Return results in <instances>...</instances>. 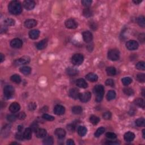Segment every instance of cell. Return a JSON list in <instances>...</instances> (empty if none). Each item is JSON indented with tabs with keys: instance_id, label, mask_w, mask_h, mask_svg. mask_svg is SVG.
<instances>
[{
	"instance_id": "48",
	"label": "cell",
	"mask_w": 145,
	"mask_h": 145,
	"mask_svg": "<svg viewBox=\"0 0 145 145\" xmlns=\"http://www.w3.org/2000/svg\"><path fill=\"white\" fill-rule=\"evenodd\" d=\"M81 2H82V5L84 6L88 7L91 5V4L92 3V1H90V0H83Z\"/></svg>"
},
{
	"instance_id": "31",
	"label": "cell",
	"mask_w": 145,
	"mask_h": 145,
	"mask_svg": "<svg viewBox=\"0 0 145 145\" xmlns=\"http://www.w3.org/2000/svg\"><path fill=\"white\" fill-rule=\"evenodd\" d=\"M10 79L12 82L17 83V84H18V83H20L21 82V77L18 74H14L12 75L10 78Z\"/></svg>"
},
{
	"instance_id": "23",
	"label": "cell",
	"mask_w": 145,
	"mask_h": 145,
	"mask_svg": "<svg viewBox=\"0 0 145 145\" xmlns=\"http://www.w3.org/2000/svg\"><path fill=\"white\" fill-rule=\"evenodd\" d=\"M36 133V136L37 138H41L45 137L47 135V130L44 129H38Z\"/></svg>"
},
{
	"instance_id": "18",
	"label": "cell",
	"mask_w": 145,
	"mask_h": 145,
	"mask_svg": "<svg viewBox=\"0 0 145 145\" xmlns=\"http://www.w3.org/2000/svg\"><path fill=\"white\" fill-rule=\"evenodd\" d=\"M76 85L78 87L82 88H86L88 87V84L86 82V81L82 78L78 79L76 81Z\"/></svg>"
},
{
	"instance_id": "50",
	"label": "cell",
	"mask_w": 145,
	"mask_h": 145,
	"mask_svg": "<svg viewBox=\"0 0 145 145\" xmlns=\"http://www.w3.org/2000/svg\"><path fill=\"white\" fill-rule=\"evenodd\" d=\"M31 129L32 130V132H36L37 131V130L39 129V125L37 123H33L31 125Z\"/></svg>"
},
{
	"instance_id": "7",
	"label": "cell",
	"mask_w": 145,
	"mask_h": 145,
	"mask_svg": "<svg viewBox=\"0 0 145 145\" xmlns=\"http://www.w3.org/2000/svg\"><path fill=\"white\" fill-rule=\"evenodd\" d=\"M138 43L136 40H129L127 41L126 43V48L129 51L136 50L138 48Z\"/></svg>"
},
{
	"instance_id": "44",
	"label": "cell",
	"mask_w": 145,
	"mask_h": 145,
	"mask_svg": "<svg viewBox=\"0 0 145 145\" xmlns=\"http://www.w3.org/2000/svg\"><path fill=\"white\" fill-rule=\"evenodd\" d=\"M43 118L47 121H53L55 120L54 117L52 116H51V115L46 114H43Z\"/></svg>"
},
{
	"instance_id": "61",
	"label": "cell",
	"mask_w": 145,
	"mask_h": 145,
	"mask_svg": "<svg viewBox=\"0 0 145 145\" xmlns=\"http://www.w3.org/2000/svg\"><path fill=\"white\" fill-rule=\"evenodd\" d=\"M145 130L144 129L142 130V133H143V137H144V138H145Z\"/></svg>"
},
{
	"instance_id": "46",
	"label": "cell",
	"mask_w": 145,
	"mask_h": 145,
	"mask_svg": "<svg viewBox=\"0 0 145 145\" xmlns=\"http://www.w3.org/2000/svg\"><path fill=\"white\" fill-rule=\"evenodd\" d=\"M103 117L105 120H110L112 117V114L110 112H106L103 114Z\"/></svg>"
},
{
	"instance_id": "39",
	"label": "cell",
	"mask_w": 145,
	"mask_h": 145,
	"mask_svg": "<svg viewBox=\"0 0 145 145\" xmlns=\"http://www.w3.org/2000/svg\"><path fill=\"white\" fill-rule=\"evenodd\" d=\"M105 132V128L103 127H101L97 129L96 132L95 133V137H99L101 135H102Z\"/></svg>"
},
{
	"instance_id": "10",
	"label": "cell",
	"mask_w": 145,
	"mask_h": 145,
	"mask_svg": "<svg viewBox=\"0 0 145 145\" xmlns=\"http://www.w3.org/2000/svg\"><path fill=\"white\" fill-rule=\"evenodd\" d=\"M10 45L13 48H20L22 47L23 42L21 39L16 38L12 40L10 42Z\"/></svg>"
},
{
	"instance_id": "56",
	"label": "cell",
	"mask_w": 145,
	"mask_h": 145,
	"mask_svg": "<svg viewBox=\"0 0 145 145\" xmlns=\"http://www.w3.org/2000/svg\"><path fill=\"white\" fill-rule=\"evenodd\" d=\"M66 144L68 145H74L75 143L73 141V140H71V139H69V140H67V142H66Z\"/></svg>"
},
{
	"instance_id": "3",
	"label": "cell",
	"mask_w": 145,
	"mask_h": 145,
	"mask_svg": "<svg viewBox=\"0 0 145 145\" xmlns=\"http://www.w3.org/2000/svg\"><path fill=\"white\" fill-rule=\"evenodd\" d=\"M108 58L111 61H117L120 58V52L118 49H113L108 52Z\"/></svg>"
},
{
	"instance_id": "19",
	"label": "cell",
	"mask_w": 145,
	"mask_h": 145,
	"mask_svg": "<svg viewBox=\"0 0 145 145\" xmlns=\"http://www.w3.org/2000/svg\"><path fill=\"white\" fill-rule=\"evenodd\" d=\"M40 31L37 29H32L29 32V38L33 40L37 39L39 37Z\"/></svg>"
},
{
	"instance_id": "26",
	"label": "cell",
	"mask_w": 145,
	"mask_h": 145,
	"mask_svg": "<svg viewBox=\"0 0 145 145\" xmlns=\"http://www.w3.org/2000/svg\"><path fill=\"white\" fill-rule=\"evenodd\" d=\"M87 132V128L85 126H81L78 128V133L81 137H83L86 134Z\"/></svg>"
},
{
	"instance_id": "40",
	"label": "cell",
	"mask_w": 145,
	"mask_h": 145,
	"mask_svg": "<svg viewBox=\"0 0 145 145\" xmlns=\"http://www.w3.org/2000/svg\"><path fill=\"white\" fill-rule=\"evenodd\" d=\"M145 120L144 117L138 118L136 121V125L139 127L144 126L145 125Z\"/></svg>"
},
{
	"instance_id": "28",
	"label": "cell",
	"mask_w": 145,
	"mask_h": 145,
	"mask_svg": "<svg viewBox=\"0 0 145 145\" xmlns=\"http://www.w3.org/2000/svg\"><path fill=\"white\" fill-rule=\"evenodd\" d=\"M134 103L136 106H138L139 107H141V108H145V102L143 99L137 98V99H135Z\"/></svg>"
},
{
	"instance_id": "35",
	"label": "cell",
	"mask_w": 145,
	"mask_h": 145,
	"mask_svg": "<svg viewBox=\"0 0 145 145\" xmlns=\"http://www.w3.org/2000/svg\"><path fill=\"white\" fill-rule=\"evenodd\" d=\"M83 14L85 17L88 18L90 17L92 15V11L90 8L87 7L86 9H85L83 11Z\"/></svg>"
},
{
	"instance_id": "9",
	"label": "cell",
	"mask_w": 145,
	"mask_h": 145,
	"mask_svg": "<svg viewBox=\"0 0 145 145\" xmlns=\"http://www.w3.org/2000/svg\"><path fill=\"white\" fill-rule=\"evenodd\" d=\"M65 26L67 29H75L78 27V24L75 22L74 19H69L65 21Z\"/></svg>"
},
{
	"instance_id": "54",
	"label": "cell",
	"mask_w": 145,
	"mask_h": 145,
	"mask_svg": "<svg viewBox=\"0 0 145 145\" xmlns=\"http://www.w3.org/2000/svg\"><path fill=\"white\" fill-rule=\"evenodd\" d=\"M67 129H68L69 131H70V132H73V131H74V130H75V126L74 124H71L68 125H67Z\"/></svg>"
},
{
	"instance_id": "24",
	"label": "cell",
	"mask_w": 145,
	"mask_h": 145,
	"mask_svg": "<svg viewBox=\"0 0 145 145\" xmlns=\"http://www.w3.org/2000/svg\"><path fill=\"white\" fill-rule=\"evenodd\" d=\"M86 78L87 80L90 81V82H96V81H98V77L96 74H94V73H88V74L86 75Z\"/></svg>"
},
{
	"instance_id": "1",
	"label": "cell",
	"mask_w": 145,
	"mask_h": 145,
	"mask_svg": "<svg viewBox=\"0 0 145 145\" xmlns=\"http://www.w3.org/2000/svg\"><path fill=\"white\" fill-rule=\"evenodd\" d=\"M9 13L13 15H19L22 13V5L18 1H12L8 6Z\"/></svg>"
},
{
	"instance_id": "27",
	"label": "cell",
	"mask_w": 145,
	"mask_h": 145,
	"mask_svg": "<svg viewBox=\"0 0 145 145\" xmlns=\"http://www.w3.org/2000/svg\"><path fill=\"white\" fill-rule=\"evenodd\" d=\"M24 138L26 140H30L32 137V130L31 128L26 129L25 132H24Z\"/></svg>"
},
{
	"instance_id": "6",
	"label": "cell",
	"mask_w": 145,
	"mask_h": 145,
	"mask_svg": "<svg viewBox=\"0 0 145 145\" xmlns=\"http://www.w3.org/2000/svg\"><path fill=\"white\" fill-rule=\"evenodd\" d=\"M29 62H30V58L29 56H23L15 59L13 63L15 66H20V65L27 64Z\"/></svg>"
},
{
	"instance_id": "12",
	"label": "cell",
	"mask_w": 145,
	"mask_h": 145,
	"mask_svg": "<svg viewBox=\"0 0 145 145\" xmlns=\"http://www.w3.org/2000/svg\"><path fill=\"white\" fill-rule=\"evenodd\" d=\"M82 36H83V40H84V41H85V42L90 43L92 40L93 36H92V33L90 31H87L83 32L82 33Z\"/></svg>"
},
{
	"instance_id": "5",
	"label": "cell",
	"mask_w": 145,
	"mask_h": 145,
	"mask_svg": "<svg viewBox=\"0 0 145 145\" xmlns=\"http://www.w3.org/2000/svg\"><path fill=\"white\" fill-rule=\"evenodd\" d=\"M84 60V57L81 53L75 54L71 58V62L74 65H80L82 64Z\"/></svg>"
},
{
	"instance_id": "21",
	"label": "cell",
	"mask_w": 145,
	"mask_h": 145,
	"mask_svg": "<svg viewBox=\"0 0 145 145\" xmlns=\"http://www.w3.org/2000/svg\"><path fill=\"white\" fill-rule=\"evenodd\" d=\"M66 73L67 75L70 76H75L77 74H78V70L76 68L73 67H69L66 69Z\"/></svg>"
},
{
	"instance_id": "42",
	"label": "cell",
	"mask_w": 145,
	"mask_h": 145,
	"mask_svg": "<svg viewBox=\"0 0 145 145\" xmlns=\"http://www.w3.org/2000/svg\"><path fill=\"white\" fill-rule=\"evenodd\" d=\"M132 82V79L130 77H125L122 79V83L125 86H128Z\"/></svg>"
},
{
	"instance_id": "32",
	"label": "cell",
	"mask_w": 145,
	"mask_h": 145,
	"mask_svg": "<svg viewBox=\"0 0 145 145\" xmlns=\"http://www.w3.org/2000/svg\"><path fill=\"white\" fill-rule=\"evenodd\" d=\"M43 144L44 145H51L53 144V138L52 136H47L43 140Z\"/></svg>"
},
{
	"instance_id": "17",
	"label": "cell",
	"mask_w": 145,
	"mask_h": 145,
	"mask_svg": "<svg viewBox=\"0 0 145 145\" xmlns=\"http://www.w3.org/2000/svg\"><path fill=\"white\" fill-rule=\"evenodd\" d=\"M48 44V40L47 39H43L42 40L37 43L36 44V48L39 50H43L47 47Z\"/></svg>"
},
{
	"instance_id": "49",
	"label": "cell",
	"mask_w": 145,
	"mask_h": 145,
	"mask_svg": "<svg viewBox=\"0 0 145 145\" xmlns=\"http://www.w3.org/2000/svg\"><path fill=\"white\" fill-rule=\"evenodd\" d=\"M106 85L107 86H111V87H114L115 86V82L112 79H108L106 81Z\"/></svg>"
},
{
	"instance_id": "8",
	"label": "cell",
	"mask_w": 145,
	"mask_h": 145,
	"mask_svg": "<svg viewBox=\"0 0 145 145\" xmlns=\"http://www.w3.org/2000/svg\"><path fill=\"white\" fill-rule=\"evenodd\" d=\"M91 98V94L90 92H85L79 94V99L83 103H86L90 100Z\"/></svg>"
},
{
	"instance_id": "20",
	"label": "cell",
	"mask_w": 145,
	"mask_h": 145,
	"mask_svg": "<svg viewBox=\"0 0 145 145\" xmlns=\"http://www.w3.org/2000/svg\"><path fill=\"white\" fill-rule=\"evenodd\" d=\"M135 134L133 133L128 132L124 134V140L127 142H132L134 140Z\"/></svg>"
},
{
	"instance_id": "29",
	"label": "cell",
	"mask_w": 145,
	"mask_h": 145,
	"mask_svg": "<svg viewBox=\"0 0 145 145\" xmlns=\"http://www.w3.org/2000/svg\"><path fill=\"white\" fill-rule=\"evenodd\" d=\"M106 72L107 74L110 75V76H114L116 74V70L114 67L110 66L107 67L106 69Z\"/></svg>"
},
{
	"instance_id": "38",
	"label": "cell",
	"mask_w": 145,
	"mask_h": 145,
	"mask_svg": "<svg viewBox=\"0 0 145 145\" xmlns=\"http://www.w3.org/2000/svg\"><path fill=\"white\" fill-rule=\"evenodd\" d=\"M123 91H124V94L128 95V96H132V95L134 94L133 90L130 88H129V87H126V88H124Z\"/></svg>"
},
{
	"instance_id": "4",
	"label": "cell",
	"mask_w": 145,
	"mask_h": 145,
	"mask_svg": "<svg viewBox=\"0 0 145 145\" xmlns=\"http://www.w3.org/2000/svg\"><path fill=\"white\" fill-rule=\"evenodd\" d=\"M3 94L5 99H10L14 94V88L13 86H10V85L6 86L4 88Z\"/></svg>"
},
{
	"instance_id": "53",
	"label": "cell",
	"mask_w": 145,
	"mask_h": 145,
	"mask_svg": "<svg viewBox=\"0 0 145 145\" xmlns=\"http://www.w3.org/2000/svg\"><path fill=\"white\" fill-rule=\"evenodd\" d=\"M29 108L30 111H33L36 108V104L35 103H31L29 105Z\"/></svg>"
},
{
	"instance_id": "60",
	"label": "cell",
	"mask_w": 145,
	"mask_h": 145,
	"mask_svg": "<svg viewBox=\"0 0 145 145\" xmlns=\"http://www.w3.org/2000/svg\"><path fill=\"white\" fill-rule=\"evenodd\" d=\"M142 1H133V2L136 4H139Z\"/></svg>"
},
{
	"instance_id": "51",
	"label": "cell",
	"mask_w": 145,
	"mask_h": 145,
	"mask_svg": "<svg viewBox=\"0 0 145 145\" xmlns=\"http://www.w3.org/2000/svg\"><path fill=\"white\" fill-rule=\"evenodd\" d=\"M15 138L17 140H19V141H23L24 138V136L22 134V132H18V133H17V134L15 135Z\"/></svg>"
},
{
	"instance_id": "41",
	"label": "cell",
	"mask_w": 145,
	"mask_h": 145,
	"mask_svg": "<svg viewBox=\"0 0 145 145\" xmlns=\"http://www.w3.org/2000/svg\"><path fill=\"white\" fill-rule=\"evenodd\" d=\"M136 67L138 69V70H145V62H144V61H140V62H138L136 64Z\"/></svg>"
},
{
	"instance_id": "58",
	"label": "cell",
	"mask_w": 145,
	"mask_h": 145,
	"mask_svg": "<svg viewBox=\"0 0 145 145\" xmlns=\"http://www.w3.org/2000/svg\"><path fill=\"white\" fill-rule=\"evenodd\" d=\"M23 129V126H21V125H19V126H18V132H22Z\"/></svg>"
},
{
	"instance_id": "59",
	"label": "cell",
	"mask_w": 145,
	"mask_h": 145,
	"mask_svg": "<svg viewBox=\"0 0 145 145\" xmlns=\"http://www.w3.org/2000/svg\"><path fill=\"white\" fill-rule=\"evenodd\" d=\"M4 59H5V56H4L2 54V53H1V62H2L3 61H4Z\"/></svg>"
},
{
	"instance_id": "34",
	"label": "cell",
	"mask_w": 145,
	"mask_h": 145,
	"mask_svg": "<svg viewBox=\"0 0 145 145\" xmlns=\"http://www.w3.org/2000/svg\"><path fill=\"white\" fill-rule=\"evenodd\" d=\"M82 111V108L80 106H74L72 108V112L75 115L81 114Z\"/></svg>"
},
{
	"instance_id": "15",
	"label": "cell",
	"mask_w": 145,
	"mask_h": 145,
	"mask_svg": "<svg viewBox=\"0 0 145 145\" xmlns=\"http://www.w3.org/2000/svg\"><path fill=\"white\" fill-rule=\"evenodd\" d=\"M65 112V107L61 105H57L54 108V112L57 115H62L64 114Z\"/></svg>"
},
{
	"instance_id": "25",
	"label": "cell",
	"mask_w": 145,
	"mask_h": 145,
	"mask_svg": "<svg viewBox=\"0 0 145 145\" xmlns=\"http://www.w3.org/2000/svg\"><path fill=\"white\" fill-rule=\"evenodd\" d=\"M20 71L24 75H29L31 72V68L29 66H23L20 68Z\"/></svg>"
},
{
	"instance_id": "55",
	"label": "cell",
	"mask_w": 145,
	"mask_h": 145,
	"mask_svg": "<svg viewBox=\"0 0 145 145\" xmlns=\"http://www.w3.org/2000/svg\"><path fill=\"white\" fill-rule=\"evenodd\" d=\"M139 40H140V42L144 43L145 41V34L144 33H141L139 36Z\"/></svg>"
},
{
	"instance_id": "33",
	"label": "cell",
	"mask_w": 145,
	"mask_h": 145,
	"mask_svg": "<svg viewBox=\"0 0 145 145\" xmlns=\"http://www.w3.org/2000/svg\"><path fill=\"white\" fill-rule=\"evenodd\" d=\"M90 121L91 124L95 125L98 124L100 121V118L95 115H92L90 117Z\"/></svg>"
},
{
	"instance_id": "52",
	"label": "cell",
	"mask_w": 145,
	"mask_h": 145,
	"mask_svg": "<svg viewBox=\"0 0 145 145\" xmlns=\"http://www.w3.org/2000/svg\"><path fill=\"white\" fill-rule=\"evenodd\" d=\"M18 118H19V120H25V118L26 117V115L25 112H20L18 115H17Z\"/></svg>"
},
{
	"instance_id": "43",
	"label": "cell",
	"mask_w": 145,
	"mask_h": 145,
	"mask_svg": "<svg viewBox=\"0 0 145 145\" xmlns=\"http://www.w3.org/2000/svg\"><path fill=\"white\" fill-rule=\"evenodd\" d=\"M137 79L140 82L144 83L145 82V75L144 73H140L137 75Z\"/></svg>"
},
{
	"instance_id": "45",
	"label": "cell",
	"mask_w": 145,
	"mask_h": 145,
	"mask_svg": "<svg viewBox=\"0 0 145 145\" xmlns=\"http://www.w3.org/2000/svg\"><path fill=\"white\" fill-rule=\"evenodd\" d=\"M17 118H18L17 116H16L15 115H8L7 117V120L10 122L15 121L17 120Z\"/></svg>"
},
{
	"instance_id": "37",
	"label": "cell",
	"mask_w": 145,
	"mask_h": 145,
	"mask_svg": "<svg viewBox=\"0 0 145 145\" xmlns=\"http://www.w3.org/2000/svg\"><path fill=\"white\" fill-rule=\"evenodd\" d=\"M15 21L11 18H7L4 21V25L7 26H12L15 25Z\"/></svg>"
},
{
	"instance_id": "22",
	"label": "cell",
	"mask_w": 145,
	"mask_h": 145,
	"mask_svg": "<svg viewBox=\"0 0 145 145\" xmlns=\"http://www.w3.org/2000/svg\"><path fill=\"white\" fill-rule=\"evenodd\" d=\"M79 94H79V91L77 88H71L69 91V95H70V96L71 98L74 99H77L79 98Z\"/></svg>"
},
{
	"instance_id": "11",
	"label": "cell",
	"mask_w": 145,
	"mask_h": 145,
	"mask_svg": "<svg viewBox=\"0 0 145 145\" xmlns=\"http://www.w3.org/2000/svg\"><path fill=\"white\" fill-rule=\"evenodd\" d=\"M23 5L24 7L27 10H32L35 6V2L31 0H26L23 3Z\"/></svg>"
},
{
	"instance_id": "13",
	"label": "cell",
	"mask_w": 145,
	"mask_h": 145,
	"mask_svg": "<svg viewBox=\"0 0 145 145\" xmlns=\"http://www.w3.org/2000/svg\"><path fill=\"white\" fill-rule=\"evenodd\" d=\"M37 22L35 19H27L25 22L24 25L28 29H31L37 25Z\"/></svg>"
},
{
	"instance_id": "57",
	"label": "cell",
	"mask_w": 145,
	"mask_h": 145,
	"mask_svg": "<svg viewBox=\"0 0 145 145\" xmlns=\"http://www.w3.org/2000/svg\"><path fill=\"white\" fill-rule=\"evenodd\" d=\"M107 144H109V145H118L120 144V143L118 142H108L107 143Z\"/></svg>"
},
{
	"instance_id": "14",
	"label": "cell",
	"mask_w": 145,
	"mask_h": 145,
	"mask_svg": "<svg viewBox=\"0 0 145 145\" xmlns=\"http://www.w3.org/2000/svg\"><path fill=\"white\" fill-rule=\"evenodd\" d=\"M55 135L59 139H62L66 136V132L62 128H57L55 132Z\"/></svg>"
},
{
	"instance_id": "36",
	"label": "cell",
	"mask_w": 145,
	"mask_h": 145,
	"mask_svg": "<svg viewBox=\"0 0 145 145\" xmlns=\"http://www.w3.org/2000/svg\"><path fill=\"white\" fill-rule=\"evenodd\" d=\"M137 23L140 26L144 28L145 26V21L144 16H140L137 19Z\"/></svg>"
},
{
	"instance_id": "47",
	"label": "cell",
	"mask_w": 145,
	"mask_h": 145,
	"mask_svg": "<svg viewBox=\"0 0 145 145\" xmlns=\"http://www.w3.org/2000/svg\"><path fill=\"white\" fill-rule=\"evenodd\" d=\"M106 136L109 139H111V140H114V139L116 138L117 136L116 134L112 132H108L106 134Z\"/></svg>"
},
{
	"instance_id": "2",
	"label": "cell",
	"mask_w": 145,
	"mask_h": 145,
	"mask_svg": "<svg viewBox=\"0 0 145 145\" xmlns=\"http://www.w3.org/2000/svg\"><path fill=\"white\" fill-rule=\"evenodd\" d=\"M94 92L96 95V101L97 102H100L103 100L104 94V88L102 85H96L94 88Z\"/></svg>"
},
{
	"instance_id": "30",
	"label": "cell",
	"mask_w": 145,
	"mask_h": 145,
	"mask_svg": "<svg viewBox=\"0 0 145 145\" xmlns=\"http://www.w3.org/2000/svg\"><path fill=\"white\" fill-rule=\"evenodd\" d=\"M116 96V94L114 90L109 91L107 95V99L108 100H112L115 98Z\"/></svg>"
},
{
	"instance_id": "16",
	"label": "cell",
	"mask_w": 145,
	"mask_h": 145,
	"mask_svg": "<svg viewBox=\"0 0 145 145\" xmlns=\"http://www.w3.org/2000/svg\"><path fill=\"white\" fill-rule=\"evenodd\" d=\"M21 107L18 103H13L9 107V110L12 113H16L19 111Z\"/></svg>"
}]
</instances>
